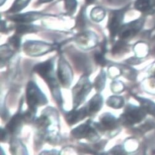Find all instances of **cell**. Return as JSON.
<instances>
[{"label":"cell","mask_w":155,"mask_h":155,"mask_svg":"<svg viewBox=\"0 0 155 155\" xmlns=\"http://www.w3.org/2000/svg\"><path fill=\"white\" fill-rule=\"evenodd\" d=\"M65 8L69 14H73L77 8V2L76 0H64Z\"/></svg>","instance_id":"44dd1931"},{"label":"cell","mask_w":155,"mask_h":155,"mask_svg":"<svg viewBox=\"0 0 155 155\" xmlns=\"http://www.w3.org/2000/svg\"><path fill=\"white\" fill-rule=\"evenodd\" d=\"M85 1L88 4H92L95 2V0H85Z\"/></svg>","instance_id":"83f0119b"},{"label":"cell","mask_w":155,"mask_h":155,"mask_svg":"<svg viewBox=\"0 0 155 155\" xmlns=\"http://www.w3.org/2000/svg\"><path fill=\"white\" fill-rule=\"evenodd\" d=\"M30 2V0H15L9 11L12 13L19 12L24 9Z\"/></svg>","instance_id":"e0dca14e"},{"label":"cell","mask_w":155,"mask_h":155,"mask_svg":"<svg viewBox=\"0 0 155 155\" xmlns=\"http://www.w3.org/2000/svg\"><path fill=\"white\" fill-rule=\"evenodd\" d=\"M25 45L26 49L28 50V54L32 56L43 54L46 53V52L49 51L50 49L51 48V46L50 45L38 41H32L31 43H26Z\"/></svg>","instance_id":"9c48e42d"},{"label":"cell","mask_w":155,"mask_h":155,"mask_svg":"<svg viewBox=\"0 0 155 155\" xmlns=\"http://www.w3.org/2000/svg\"><path fill=\"white\" fill-rule=\"evenodd\" d=\"M91 85L87 77H82L72 90L74 107L79 106L85 99L91 90Z\"/></svg>","instance_id":"7a4b0ae2"},{"label":"cell","mask_w":155,"mask_h":155,"mask_svg":"<svg viewBox=\"0 0 155 155\" xmlns=\"http://www.w3.org/2000/svg\"><path fill=\"white\" fill-rule=\"evenodd\" d=\"M127 8L128 7L124 9L113 11L110 13L107 27L111 37H114L119 33V31L122 27V22Z\"/></svg>","instance_id":"5b68a950"},{"label":"cell","mask_w":155,"mask_h":155,"mask_svg":"<svg viewBox=\"0 0 155 155\" xmlns=\"http://www.w3.org/2000/svg\"><path fill=\"white\" fill-rule=\"evenodd\" d=\"M145 22L142 18L122 25L119 31V36L122 39L130 38L134 37L141 30Z\"/></svg>","instance_id":"8992f818"},{"label":"cell","mask_w":155,"mask_h":155,"mask_svg":"<svg viewBox=\"0 0 155 155\" xmlns=\"http://www.w3.org/2000/svg\"><path fill=\"white\" fill-rule=\"evenodd\" d=\"M9 42L14 47L18 48H19L21 45V40L20 38L16 35H14L9 39Z\"/></svg>","instance_id":"cb8c5ba5"},{"label":"cell","mask_w":155,"mask_h":155,"mask_svg":"<svg viewBox=\"0 0 155 155\" xmlns=\"http://www.w3.org/2000/svg\"><path fill=\"white\" fill-rule=\"evenodd\" d=\"M124 48H125V45H124V42L118 41V42H117L116 45L114 46V47L113 48V52L114 53H117Z\"/></svg>","instance_id":"d4e9b609"},{"label":"cell","mask_w":155,"mask_h":155,"mask_svg":"<svg viewBox=\"0 0 155 155\" xmlns=\"http://www.w3.org/2000/svg\"><path fill=\"white\" fill-rule=\"evenodd\" d=\"M103 104V97L100 95H97L93 97L86 107L89 113H97L100 110Z\"/></svg>","instance_id":"9a60e30c"},{"label":"cell","mask_w":155,"mask_h":155,"mask_svg":"<svg viewBox=\"0 0 155 155\" xmlns=\"http://www.w3.org/2000/svg\"><path fill=\"white\" fill-rule=\"evenodd\" d=\"M146 116V111L141 107L129 105L121 116L122 122L126 125H134L142 121Z\"/></svg>","instance_id":"3957f363"},{"label":"cell","mask_w":155,"mask_h":155,"mask_svg":"<svg viewBox=\"0 0 155 155\" xmlns=\"http://www.w3.org/2000/svg\"><path fill=\"white\" fill-rule=\"evenodd\" d=\"M137 100L141 104L142 107L146 111L155 117V104L150 100L143 98H136Z\"/></svg>","instance_id":"2e32d148"},{"label":"cell","mask_w":155,"mask_h":155,"mask_svg":"<svg viewBox=\"0 0 155 155\" xmlns=\"http://www.w3.org/2000/svg\"><path fill=\"white\" fill-rule=\"evenodd\" d=\"M23 119L24 116H22L20 113L15 115L8 124V131H9L11 133H16L19 132L20 128H21Z\"/></svg>","instance_id":"5bb4252c"},{"label":"cell","mask_w":155,"mask_h":155,"mask_svg":"<svg viewBox=\"0 0 155 155\" xmlns=\"http://www.w3.org/2000/svg\"><path fill=\"white\" fill-rule=\"evenodd\" d=\"M53 67L54 64L53 61L51 60H48L44 62V63L37 64L34 67V71L38 74L43 79L47 82L50 88H53L54 90L57 88L58 85L56 83L54 77H53V72L54 70Z\"/></svg>","instance_id":"277c9868"},{"label":"cell","mask_w":155,"mask_h":155,"mask_svg":"<svg viewBox=\"0 0 155 155\" xmlns=\"http://www.w3.org/2000/svg\"><path fill=\"white\" fill-rule=\"evenodd\" d=\"M6 0H1V5H2L5 2Z\"/></svg>","instance_id":"f1b7e54d"},{"label":"cell","mask_w":155,"mask_h":155,"mask_svg":"<svg viewBox=\"0 0 155 155\" xmlns=\"http://www.w3.org/2000/svg\"><path fill=\"white\" fill-rule=\"evenodd\" d=\"M27 101L30 110L34 113L36 112L38 106L45 105L48 101L42 91L32 82H30L27 85Z\"/></svg>","instance_id":"6da1fadb"},{"label":"cell","mask_w":155,"mask_h":155,"mask_svg":"<svg viewBox=\"0 0 155 155\" xmlns=\"http://www.w3.org/2000/svg\"><path fill=\"white\" fill-rule=\"evenodd\" d=\"M95 61L97 62V63L101 66H104L106 64V60L105 59L103 54L97 53L95 54Z\"/></svg>","instance_id":"603a6c76"},{"label":"cell","mask_w":155,"mask_h":155,"mask_svg":"<svg viewBox=\"0 0 155 155\" xmlns=\"http://www.w3.org/2000/svg\"><path fill=\"white\" fill-rule=\"evenodd\" d=\"M43 15H44L43 14H41L40 12H30L14 15L11 18V19L14 22L28 23L32 21H34L38 19H40L41 17H43Z\"/></svg>","instance_id":"8fae6325"},{"label":"cell","mask_w":155,"mask_h":155,"mask_svg":"<svg viewBox=\"0 0 155 155\" xmlns=\"http://www.w3.org/2000/svg\"><path fill=\"white\" fill-rule=\"evenodd\" d=\"M36 27L32 25H19L16 28V32L18 34H25L36 32Z\"/></svg>","instance_id":"ffe728a7"},{"label":"cell","mask_w":155,"mask_h":155,"mask_svg":"<svg viewBox=\"0 0 155 155\" xmlns=\"http://www.w3.org/2000/svg\"><path fill=\"white\" fill-rule=\"evenodd\" d=\"M72 134L77 138H91L95 139L98 137L94 129L91 128L88 122L84 124L73 129L72 130Z\"/></svg>","instance_id":"ba28073f"},{"label":"cell","mask_w":155,"mask_h":155,"mask_svg":"<svg viewBox=\"0 0 155 155\" xmlns=\"http://www.w3.org/2000/svg\"><path fill=\"white\" fill-rule=\"evenodd\" d=\"M88 114V112L85 107L79 110H73L68 113L66 116V120L69 124L73 125L84 119Z\"/></svg>","instance_id":"4fadbf2b"},{"label":"cell","mask_w":155,"mask_h":155,"mask_svg":"<svg viewBox=\"0 0 155 155\" xmlns=\"http://www.w3.org/2000/svg\"><path fill=\"white\" fill-rule=\"evenodd\" d=\"M58 75L61 84L64 87H69L72 79V71L64 59H61L58 69Z\"/></svg>","instance_id":"52a82bcc"},{"label":"cell","mask_w":155,"mask_h":155,"mask_svg":"<svg viewBox=\"0 0 155 155\" xmlns=\"http://www.w3.org/2000/svg\"><path fill=\"white\" fill-rule=\"evenodd\" d=\"M6 136H7L6 131L5 129H1V140L4 141L5 140Z\"/></svg>","instance_id":"484cf974"},{"label":"cell","mask_w":155,"mask_h":155,"mask_svg":"<svg viewBox=\"0 0 155 155\" xmlns=\"http://www.w3.org/2000/svg\"><path fill=\"white\" fill-rule=\"evenodd\" d=\"M134 8L145 15L155 14V0H136Z\"/></svg>","instance_id":"30bf717a"},{"label":"cell","mask_w":155,"mask_h":155,"mask_svg":"<svg viewBox=\"0 0 155 155\" xmlns=\"http://www.w3.org/2000/svg\"><path fill=\"white\" fill-rule=\"evenodd\" d=\"M96 81H97V82H96V88L98 90H102L104 88L105 82V74L103 71L97 77Z\"/></svg>","instance_id":"7402d4cb"},{"label":"cell","mask_w":155,"mask_h":155,"mask_svg":"<svg viewBox=\"0 0 155 155\" xmlns=\"http://www.w3.org/2000/svg\"><path fill=\"white\" fill-rule=\"evenodd\" d=\"M105 14V11L103 8L96 7L91 11V18L96 22H100L104 19Z\"/></svg>","instance_id":"ac0fdd59"},{"label":"cell","mask_w":155,"mask_h":155,"mask_svg":"<svg viewBox=\"0 0 155 155\" xmlns=\"http://www.w3.org/2000/svg\"><path fill=\"white\" fill-rule=\"evenodd\" d=\"M53 1V0H38V4H42V3H48Z\"/></svg>","instance_id":"4316f807"},{"label":"cell","mask_w":155,"mask_h":155,"mask_svg":"<svg viewBox=\"0 0 155 155\" xmlns=\"http://www.w3.org/2000/svg\"><path fill=\"white\" fill-rule=\"evenodd\" d=\"M117 120L110 113L103 114L100 119L99 128L103 130H112L117 127Z\"/></svg>","instance_id":"7c38bea8"},{"label":"cell","mask_w":155,"mask_h":155,"mask_svg":"<svg viewBox=\"0 0 155 155\" xmlns=\"http://www.w3.org/2000/svg\"><path fill=\"white\" fill-rule=\"evenodd\" d=\"M107 104L113 108H120L124 105V99L121 97H111L107 100Z\"/></svg>","instance_id":"d6986e66"}]
</instances>
